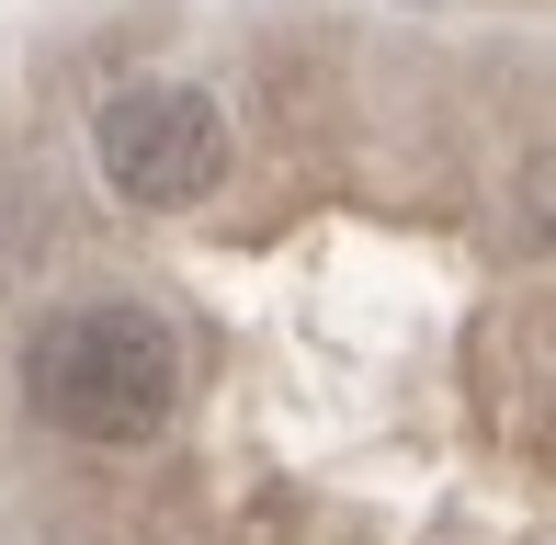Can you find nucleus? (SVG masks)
Returning a JSON list of instances; mask_svg holds the SVG:
<instances>
[{
    "mask_svg": "<svg viewBox=\"0 0 556 545\" xmlns=\"http://www.w3.org/2000/svg\"><path fill=\"white\" fill-rule=\"evenodd\" d=\"M23 386L58 420L68 443H103V455H137L182 420V330L137 295H80L35 330L23 353Z\"/></svg>",
    "mask_w": 556,
    "mask_h": 545,
    "instance_id": "1",
    "label": "nucleus"
},
{
    "mask_svg": "<svg viewBox=\"0 0 556 545\" xmlns=\"http://www.w3.org/2000/svg\"><path fill=\"white\" fill-rule=\"evenodd\" d=\"M91 160H103L114 205H148V216L205 205L227 182V114L193 80H114L91 103Z\"/></svg>",
    "mask_w": 556,
    "mask_h": 545,
    "instance_id": "2",
    "label": "nucleus"
}]
</instances>
